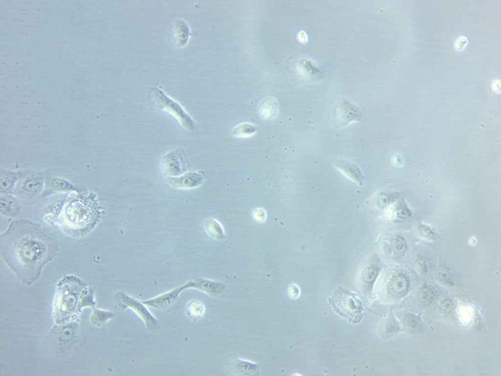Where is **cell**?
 <instances>
[{
	"label": "cell",
	"instance_id": "cell-1",
	"mask_svg": "<svg viewBox=\"0 0 501 376\" xmlns=\"http://www.w3.org/2000/svg\"><path fill=\"white\" fill-rule=\"evenodd\" d=\"M1 257L24 282L38 279L43 266L56 255L57 245L51 233L28 220L13 221L0 235Z\"/></svg>",
	"mask_w": 501,
	"mask_h": 376
},
{
	"label": "cell",
	"instance_id": "cell-2",
	"mask_svg": "<svg viewBox=\"0 0 501 376\" xmlns=\"http://www.w3.org/2000/svg\"><path fill=\"white\" fill-rule=\"evenodd\" d=\"M101 208L94 199L76 198L67 203L59 223L63 230L73 236L89 233L102 217Z\"/></svg>",
	"mask_w": 501,
	"mask_h": 376
},
{
	"label": "cell",
	"instance_id": "cell-3",
	"mask_svg": "<svg viewBox=\"0 0 501 376\" xmlns=\"http://www.w3.org/2000/svg\"><path fill=\"white\" fill-rule=\"evenodd\" d=\"M285 67L292 81L298 86L312 88L323 81L326 77L323 67L303 55H291L286 60Z\"/></svg>",
	"mask_w": 501,
	"mask_h": 376
},
{
	"label": "cell",
	"instance_id": "cell-4",
	"mask_svg": "<svg viewBox=\"0 0 501 376\" xmlns=\"http://www.w3.org/2000/svg\"><path fill=\"white\" fill-rule=\"evenodd\" d=\"M86 289L84 282L74 276H65L60 281L57 286L55 301L56 316L63 319L72 313L79 301L80 295Z\"/></svg>",
	"mask_w": 501,
	"mask_h": 376
},
{
	"label": "cell",
	"instance_id": "cell-5",
	"mask_svg": "<svg viewBox=\"0 0 501 376\" xmlns=\"http://www.w3.org/2000/svg\"><path fill=\"white\" fill-rule=\"evenodd\" d=\"M150 98L153 106L173 116L182 127L190 133H196L199 130L197 124L176 101L166 95L157 88H152L149 92Z\"/></svg>",
	"mask_w": 501,
	"mask_h": 376
},
{
	"label": "cell",
	"instance_id": "cell-6",
	"mask_svg": "<svg viewBox=\"0 0 501 376\" xmlns=\"http://www.w3.org/2000/svg\"><path fill=\"white\" fill-rule=\"evenodd\" d=\"M334 310L350 322L358 323L362 317V304L357 295L342 287H339L328 298Z\"/></svg>",
	"mask_w": 501,
	"mask_h": 376
},
{
	"label": "cell",
	"instance_id": "cell-7",
	"mask_svg": "<svg viewBox=\"0 0 501 376\" xmlns=\"http://www.w3.org/2000/svg\"><path fill=\"white\" fill-rule=\"evenodd\" d=\"M115 299L118 306L121 309H125L127 307L133 309L144 321L148 330H154L158 328V321L142 304L121 292L116 294Z\"/></svg>",
	"mask_w": 501,
	"mask_h": 376
},
{
	"label": "cell",
	"instance_id": "cell-8",
	"mask_svg": "<svg viewBox=\"0 0 501 376\" xmlns=\"http://www.w3.org/2000/svg\"><path fill=\"white\" fill-rule=\"evenodd\" d=\"M363 114L359 108L350 101L344 99L337 109L336 122L341 127H344L354 121H361Z\"/></svg>",
	"mask_w": 501,
	"mask_h": 376
},
{
	"label": "cell",
	"instance_id": "cell-9",
	"mask_svg": "<svg viewBox=\"0 0 501 376\" xmlns=\"http://www.w3.org/2000/svg\"><path fill=\"white\" fill-rule=\"evenodd\" d=\"M335 166L347 177L362 186L364 177L362 170L356 164L349 160L341 159L335 162Z\"/></svg>",
	"mask_w": 501,
	"mask_h": 376
},
{
	"label": "cell",
	"instance_id": "cell-10",
	"mask_svg": "<svg viewBox=\"0 0 501 376\" xmlns=\"http://www.w3.org/2000/svg\"><path fill=\"white\" fill-rule=\"evenodd\" d=\"M44 176L37 174L28 176L16 188L19 193L26 195H36L41 191L44 183Z\"/></svg>",
	"mask_w": 501,
	"mask_h": 376
},
{
	"label": "cell",
	"instance_id": "cell-11",
	"mask_svg": "<svg viewBox=\"0 0 501 376\" xmlns=\"http://www.w3.org/2000/svg\"><path fill=\"white\" fill-rule=\"evenodd\" d=\"M188 282L184 285L163 294L151 300L142 302L143 304L156 307H163L172 304L182 290L188 288Z\"/></svg>",
	"mask_w": 501,
	"mask_h": 376
},
{
	"label": "cell",
	"instance_id": "cell-12",
	"mask_svg": "<svg viewBox=\"0 0 501 376\" xmlns=\"http://www.w3.org/2000/svg\"><path fill=\"white\" fill-rule=\"evenodd\" d=\"M190 283L191 288L198 289L212 296L220 295L223 293L225 290L224 284L203 278L190 281Z\"/></svg>",
	"mask_w": 501,
	"mask_h": 376
},
{
	"label": "cell",
	"instance_id": "cell-13",
	"mask_svg": "<svg viewBox=\"0 0 501 376\" xmlns=\"http://www.w3.org/2000/svg\"><path fill=\"white\" fill-rule=\"evenodd\" d=\"M167 180L175 187L191 188L200 185L202 182L203 177L196 172H188L182 176L168 178Z\"/></svg>",
	"mask_w": 501,
	"mask_h": 376
},
{
	"label": "cell",
	"instance_id": "cell-14",
	"mask_svg": "<svg viewBox=\"0 0 501 376\" xmlns=\"http://www.w3.org/2000/svg\"><path fill=\"white\" fill-rule=\"evenodd\" d=\"M258 368L256 364L240 359L232 360L228 366L230 373L237 375H254Z\"/></svg>",
	"mask_w": 501,
	"mask_h": 376
},
{
	"label": "cell",
	"instance_id": "cell-15",
	"mask_svg": "<svg viewBox=\"0 0 501 376\" xmlns=\"http://www.w3.org/2000/svg\"><path fill=\"white\" fill-rule=\"evenodd\" d=\"M181 157V156H180ZM174 153H170L166 155L162 160L163 167L169 175L179 174L183 170L184 167L182 158H181Z\"/></svg>",
	"mask_w": 501,
	"mask_h": 376
},
{
	"label": "cell",
	"instance_id": "cell-16",
	"mask_svg": "<svg viewBox=\"0 0 501 376\" xmlns=\"http://www.w3.org/2000/svg\"><path fill=\"white\" fill-rule=\"evenodd\" d=\"M404 240L399 235H393L387 238L383 243V251L385 254L391 257H397L405 248Z\"/></svg>",
	"mask_w": 501,
	"mask_h": 376
},
{
	"label": "cell",
	"instance_id": "cell-17",
	"mask_svg": "<svg viewBox=\"0 0 501 376\" xmlns=\"http://www.w3.org/2000/svg\"><path fill=\"white\" fill-rule=\"evenodd\" d=\"M23 173L21 172H13L1 169L0 170V191L3 193L11 192L18 180L23 177Z\"/></svg>",
	"mask_w": 501,
	"mask_h": 376
},
{
	"label": "cell",
	"instance_id": "cell-18",
	"mask_svg": "<svg viewBox=\"0 0 501 376\" xmlns=\"http://www.w3.org/2000/svg\"><path fill=\"white\" fill-rule=\"evenodd\" d=\"M204 226L207 234L213 239L223 240L226 238L223 228L217 220L207 219L205 221Z\"/></svg>",
	"mask_w": 501,
	"mask_h": 376
},
{
	"label": "cell",
	"instance_id": "cell-19",
	"mask_svg": "<svg viewBox=\"0 0 501 376\" xmlns=\"http://www.w3.org/2000/svg\"><path fill=\"white\" fill-rule=\"evenodd\" d=\"M377 262H372L363 271L360 277L361 282L368 287L372 286L380 272V266Z\"/></svg>",
	"mask_w": 501,
	"mask_h": 376
},
{
	"label": "cell",
	"instance_id": "cell-20",
	"mask_svg": "<svg viewBox=\"0 0 501 376\" xmlns=\"http://www.w3.org/2000/svg\"><path fill=\"white\" fill-rule=\"evenodd\" d=\"M174 31L177 44L180 47L184 46L187 42L189 34L187 24L182 21L178 20L175 24Z\"/></svg>",
	"mask_w": 501,
	"mask_h": 376
},
{
	"label": "cell",
	"instance_id": "cell-21",
	"mask_svg": "<svg viewBox=\"0 0 501 376\" xmlns=\"http://www.w3.org/2000/svg\"><path fill=\"white\" fill-rule=\"evenodd\" d=\"M257 128L253 124L243 123L236 126L232 130V134L236 137L244 138L253 135Z\"/></svg>",
	"mask_w": 501,
	"mask_h": 376
},
{
	"label": "cell",
	"instance_id": "cell-22",
	"mask_svg": "<svg viewBox=\"0 0 501 376\" xmlns=\"http://www.w3.org/2000/svg\"><path fill=\"white\" fill-rule=\"evenodd\" d=\"M404 323L410 332H419L422 329V323L420 318L413 313H407L405 315Z\"/></svg>",
	"mask_w": 501,
	"mask_h": 376
},
{
	"label": "cell",
	"instance_id": "cell-23",
	"mask_svg": "<svg viewBox=\"0 0 501 376\" xmlns=\"http://www.w3.org/2000/svg\"><path fill=\"white\" fill-rule=\"evenodd\" d=\"M51 186L52 188L56 190H75L74 188L67 181L63 179H51Z\"/></svg>",
	"mask_w": 501,
	"mask_h": 376
},
{
	"label": "cell",
	"instance_id": "cell-24",
	"mask_svg": "<svg viewBox=\"0 0 501 376\" xmlns=\"http://www.w3.org/2000/svg\"><path fill=\"white\" fill-rule=\"evenodd\" d=\"M204 306L199 302H194L188 306V310L190 315L194 318H200L204 312Z\"/></svg>",
	"mask_w": 501,
	"mask_h": 376
},
{
	"label": "cell",
	"instance_id": "cell-25",
	"mask_svg": "<svg viewBox=\"0 0 501 376\" xmlns=\"http://www.w3.org/2000/svg\"><path fill=\"white\" fill-rule=\"evenodd\" d=\"M11 199L9 197H1L0 199V208L1 211L4 214H9L13 211V208L12 205L13 201L11 200Z\"/></svg>",
	"mask_w": 501,
	"mask_h": 376
},
{
	"label": "cell",
	"instance_id": "cell-26",
	"mask_svg": "<svg viewBox=\"0 0 501 376\" xmlns=\"http://www.w3.org/2000/svg\"><path fill=\"white\" fill-rule=\"evenodd\" d=\"M433 291L430 287H425L421 290L418 294L419 299L422 302L427 303L433 298Z\"/></svg>",
	"mask_w": 501,
	"mask_h": 376
},
{
	"label": "cell",
	"instance_id": "cell-27",
	"mask_svg": "<svg viewBox=\"0 0 501 376\" xmlns=\"http://www.w3.org/2000/svg\"><path fill=\"white\" fill-rule=\"evenodd\" d=\"M438 279L443 283L449 286H452L454 284L453 278L451 273L448 272H440L438 274Z\"/></svg>",
	"mask_w": 501,
	"mask_h": 376
},
{
	"label": "cell",
	"instance_id": "cell-28",
	"mask_svg": "<svg viewBox=\"0 0 501 376\" xmlns=\"http://www.w3.org/2000/svg\"><path fill=\"white\" fill-rule=\"evenodd\" d=\"M253 215L255 220L258 222L264 221L266 217L265 211L261 208L255 209L253 212Z\"/></svg>",
	"mask_w": 501,
	"mask_h": 376
},
{
	"label": "cell",
	"instance_id": "cell-29",
	"mask_svg": "<svg viewBox=\"0 0 501 376\" xmlns=\"http://www.w3.org/2000/svg\"><path fill=\"white\" fill-rule=\"evenodd\" d=\"M288 293L291 298L296 299L299 295L300 291L298 287L296 285L292 284L289 285L288 287Z\"/></svg>",
	"mask_w": 501,
	"mask_h": 376
},
{
	"label": "cell",
	"instance_id": "cell-30",
	"mask_svg": "<svg viewBox=\"0 0 501 376\" xmlns=\"http://www.w3.org/2000/svg\"><path fill=\"white\" fill-rule=\"evenodd\" d=\"M299 40H300L301 42H303L306 40V35L304 34V32H300L299 33Z\"/></svg>",
	"mask_w": 501,
	"mask_h": 376
}]
</instances>
